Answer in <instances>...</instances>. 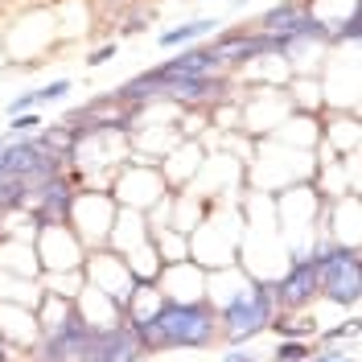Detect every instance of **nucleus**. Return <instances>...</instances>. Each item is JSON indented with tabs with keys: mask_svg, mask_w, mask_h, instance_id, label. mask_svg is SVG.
Segmentation results:
<instances>
[{
	"mask_svg": "<svg viewBox=\"0 0 362 362\" xmlns=\"http://www.w3.org/2000/svg\"><path fill=\"white\" fill-rule=\"evenodd\" d=\"M70 210H74V189H70V181L58 173V177H45L37 185V210H33V218L42 226H62L70 218Z\"/></svg>",
	"mask_w": 362,
	"mask_h": 362,
	"instance_id": "423d86ee",
	"label": "nucleus"
},
{
	"mask_svg": "<svg viewBox=\"0 0 362 362\" xmlns=\"http://www.w3.org/2000/svg\"><path fill=\"white\" fill-rule=\"evenodd\" d=\"M358 33H362V13L354 8V13L338 25V33H334V37H338V42H358Z\"/></svg>",
	"mask_w": 362,
	"mask_h": 362,
	"instance_id": "ddd939ff",
	"label": "nucleus"
},
{
	"mask_svg": "<svg viewBox=\"0 0 362 362\" xmlns=\"http://www.w3.org/2000/svg\"><path fill=\"white\" fill-rule=\"evenodd\" d=\"M83 362H140V346L128 334V325H107V329H95Z\"/></svg>",
	"mask_w": 362,
	"mask_h": 362,
	"instance_id": "0eeeda50",
	"label": "nucleus"
},
{
	"mask_svg": "<svg viewBox=\"0 0 362 362\" xmlns=\"http://www.w3.org/2000/svg\"><path fill=\"white\" fill-rule=\"evenodd\" d=\"M210 29H214V21H189V25H177V29L160 33V45H185V42H194V37H202V33H210Z\"/></svg>",
	"mask_w": 362,
	"mask_h": 362,
	"instance_id": "9b49d317",
	"label": "nucleus"
},
{
	"mask_svg": "<svg viewBox=\"0 0 362 362\" xmlns=\"http://www.w3.org/2000/svg\"><path fill=\"white\" fill-rule=\"evenodd\" d=\"M218 66H226L223 54L214 49V45H202V49H189V54H181V58H169L165 66H157L165 78H198V74H214Z\"/></svg>",
	"mask_w": 362,
	"mask_h": 362,
	"instance_id": "6e6552de",
	"label": "nucleus"
},
{
	"mask_svg": "<svg viewBox=\"0 0 362 362\" xmlns=\"http://www.w3.org/2000/svg\"><path fill=\"white\" fill-rule=\"evenodd\" d=\"M90 338H95V325L87 317L78 313H66V321H58L45 338V350H42V362H83L90 350Z\"/></svg>",
	"mask_w": 362,
	"mask_h": 362,
	"instance_id": "20e7f679",
	"label": "nucleus"
},
{
	"mask_svg": "<svg viewBox=\"0 0 362 362\" xmlns=\"http://www.w3.org/2000/svg\"><path fill=\"white\" fill-rule=\"evenodd\" d=\"M157 95H165V78H160V70H148L132 83H124L112 99L115 103H144V99H157Z\"/></svg>",
	"mask_w": 362,
	"mask_h": 362,
	"instance_id": "9d476101",
	"label": "nucleus"
},
{
	"mask_svg": "<svg viewBox=\"0 0 362 362\" xmlns=\"http://www.w3.org/2000/svg\"><path fill=\"white\" fill-rule=\"evenodd\" d=\"M112 54H115V45H99V49L90 54V66H103V62H107Z\"/></svg>",
	"mask_w": 362,
	"mask_h": 362,
	"instance_id": "f3484780",
	"label": "nucleus"
},
{
	"mask_svg": "<svg viewBox=\"0 0 362 362\" xmlns=\"http://www.w3.org/2000/svg\"><path fill=\"white\" fill-rule=\"evenodd\" d=\"M66 90H70V83H49V87L33 90V103H54V99H62Z\"/></svg>",
	"mask_w": 362,
	"mask_h": 362,
	"instance_id": "4468645a",
	"label": "nucleus"
},
{
	"mask_svg": "<svg viewBox=\"0 0 362 362\" xmlns=\"http://www.w3.org/2000/svg\"><path fill=\"white\" fill-rule=\"evenodd\" d=\"M272 321H276V300H272V288L259 280L218 313V329L226 334L230 346H239V341H251L255 334H264Z\"/></svg>",
	"mask_w": 362,
	"mask_h": 362,
	"instance_id": "f03ea898",
	"label": "nucleus"
},
{
	"mask_svg": "<svg viewBox=\"0 0 362 362\" xmlns=\"http://www.w3.org/2000/svg\"><path fill=\"white\" fill-rule=\"evenodd\" d=\"M153 317H157L169 350L173 346H181V350H202V346L214 341V329H218V313L210 305H202V300H165Z\"/></svg>",
	"mask_w": 362,
	"mask_h": 362,
	"instance_id": "f257e3e1",
	"label": "nucleus"
},
{
	"mask_svg": "<svg viewBox=\"0 0 362 362\" xmlns=\"http://www.w3.org/2000/svg\"><path fill=\"white\" fill-rule=\"evenodd\" d=\"M272 358L276 362H309L313 358V346H309V341H280Z\"/></svg>",
	"mask_w": 362,
	"mask_h": 362,
	"instance_id": "f8f14e48",
	"label": "nucleus"
},
{
	"mask_svg": "<svg viewBox=\"0 0 362 362\" xmlns=\"http://www.w3.org/2000/svg\"><path fill=\"white\" fill-rule=\"evenodd\" d=\"M272 288V300H276V309H305L313 296H321V280H317V259L313 255H300L293 259V268L284 272Z\"/></svg>",
	"mask_w": 362,
	"mask_h": 362,
	"instance_id": "39448f33",
	"label": "nucleus"
},
{
	"mask_svg": "<svg viewBox=\"0 0 362 362\" xmlns=\"http://www.w3.org/2000/svg\"><path fill=\"white\" fill-rule=\"evenodd\" d=\"M37 124H42V119H37V115H13V124H8V132L17 136V132H33V128H37Z\"/></svg>",
	"mask_w": 362,
	"mask_h": 362,
	"instance_id": "2eb2a0df",
	"label": "nucleus"
},
{
	"mask_svg": "<svg viewBox=\"0 0 362 362\" xmlns=\"http://www.w3.org/2000/svg\"><path fill=\"white\" fill-rule=\"evenodd\" d=\"M4 144H8V136H0V148H4Z\"/></svg>",
	"mask_w": 362,
	"mask_h": 362,
	"instance_id": "6ab92c4d",
	"label": "nucleus"
},
{
	"mask_svg": "<svg viewBox=\"0 0 362 362\" xmlns=\"http://www.w3.org/2000/svg\"><path fill=\"white\" fill-rule=\"evenodd\" d=\"M165 78V74H160ZM226 87V78L214 74H198V78H165V95L177 103H202V99H218Z\"/></svg>",
	"mask_w": 362,
	"mask_h": 362,
	"instance_id": "1a4fd4ad",
	"label": "nucleus"
},
{
	"mask_svg": "<svg viewBox=\"0 0 362 362\" xmlns=\"http://www.w3.org/2000/svg\"><path fill=\"white\" fill-rule=\"evenodd\" d=\"M226 362H247V354H243V350H230V354H226Z\"/></svg>",
	"mask_w": 362,
	"mask_h": 362,
	"instance_id": "a211bd4d",
	"label": "nucleus"
},
{
	"mask_svg": "<svg viewBox=\"0 0 362 362\" xmlns=\"http://www.w3.org/2000/svg\"><path fill=\"white\" fill-rule=\"evenodd\" d=\"M321 296L334 305H358L362 296V259L354 247H321L313 251Z\"/></svg>",
	"mask_w": 362,
	"mask_h": 362,
	"instance_id": "7ed1b4c3",
	"label": "nucleus"
},
{
	"mask_svg": "<svg viewBox=\"0 0 362 362\" xmlns=\"http://www.w3.org/2000/svg\"><path fill=\"white\" fill-rule=\"evenodd\" d=\"M346 334H358V321H346V325H334V329H329L325 338H329V341H338V338H346Z\"/></svg>",
	"mask_w": 362,
	"mask_h": 362,
	"instance_id": "dca6fc26",
	"label": "nucleus"
}]
</instances>
